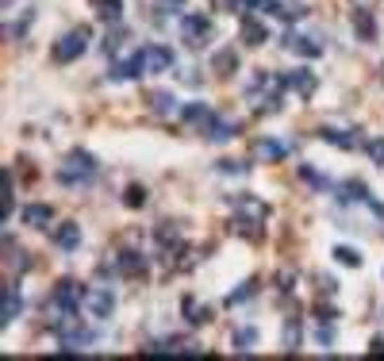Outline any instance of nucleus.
I'll return each instance as SVG.
<instances>
[{
    "label": "nucleus",
    "mask_w": 384,
    "mask_h": 361,
    "mask_svg": "<svg viewBox=\"0 0 384 361\" xmlns=\"http://www.w3.org/2000/svg\"><path fill=\"white\" fill-rule=\"evenodd\" d=\"M334 261H342V265L357 269V265H362V254H357L354 246H334Z\"/></svg>",
    "instance_id": "nucleus-24"
},
{
    "label": "nucleus",
    "mask_w": 384,
    "mask_h": 361,
    "mask_svg": "<svg viewBox=\"0 0 384 361\" xmlns=\"http://www.w3.org/2000/svg\"><path fill=\"white\" fill-rule=\"evenodd\" d=\"M319 138L323 143H331V146H342V150H354V146H362V138H357V131L354 127H323L319 131Z\"/></svg>",
    "instance_id": "nucleus-10"
},
{
    "label": "nucleus",
    "mask_w": 384,
    "mask_h": 361,
    "mask_svg": "<svg viewBox=\"0 0 384 361\" xmlns=\"http://www.w3.org/2000/svg\"><path fill=\"white\" fill-rule=\"evenodd\" d=\"M119 273H131V277H143L146 273V261L138 250H119Z\"/></svg>",
    "instance_id": "nucleus-16"
},
{
    "label": "nucleus",
    "mask_w": 384,
    "mask_h": 361,
    "mask_svg": "<svg viewBox=\"0 0 384 361\" xmlns=\"http://www.w3.org/2000/svg\"><path fill=\"white\" fill-rule=\"evenodd\" d=\"M284 88H292V93H300V96H307L315 88V77L307 70H296V73H289L284 77Z\"/></svg>",
    "instance_id": "nucleus-17"
},
{
    "label": "nucleus",
    "mask_w": 384,
    "mask_h": 361,
    "mask_svg": "<svg viewBox=\"0 0 384 361\" xmlns=\"http://www.w3.org/2000/svg\"><path fill=\"white\" fill-rule=\"evenodd\" d=\"M51 219H54V211L46 204H27L23 208V223L27 227H51Z\"/></svg>",
    "instance_id": "nucleus-13"
},
{
    "label": "nucleus",
    "mask_w": 384,
    "mask_h": 361,
    "mask_svg": "<svg viewBox=\"0 0 384 361\" xmlns=\"http://www.w3.org/2000/svg\"><path fill=\"white\" fill-rule=\"evenodd\" d=\"M265 39H269L265 23H258V20H242V43H246V46H261Z\"/></svg>",
    "instance_id": "nucleus-20"
},
{
    "label": "nucleus",
    "mask_w": 384,
    "mask_h": 361,
    "mask_svg": "<svg viewBox=\"0 0 384 361\" xmlns=\"http://www.w3.org/2000/svg\"><path fill=\"white\" fill-rule=\"evenodd\" d=\"M284 342H289V350H296V342H300V323H296V319L289 323V334H284Z\"/></svg>",
    "instance_id": "nucleus-30"
},
{
    "label": "nucleus",
    "mask_w": 384,
    "mask_h": 361,
    "mask_svg": "<svg viewBox=\"0 0 384 361\" xmlns=\"http://www.w3.org/2000/svg\"><path fill=\"white\" fill-rule=\"evenodd\" d=\"M185 319H189V323H204V319H208V315H204V308H200V303L185 300Z\"/></svg>",
    "instance_id": "nucleus-28"
},
{
    "label": "nucleus",
    "mask_w": 384,
    "mask_h": 361,
    "mask_svg": "<svg viewBox=\"0 0 384 361\" xmlns=\"http://www.w3.org/2000/svg\"><path fill=\"white\" fill-rule=\"evenodd\" d=\"M354 31H357L362 43H373V39H377V20H373L369 8H357L354 12Z\"/></svg>",
    "instance_id": "nucleus-11"
},
{
    "label": "nucleus",
    "mask_w": 384,
    "mask_h": 361,
    "mask_svg": "<svg viewBox=\"0 0 384 361\" xmlns=\"http://www.w3.org/2000/svg\"><path fill=\"white\" fill-rule=\"evenodd\" d=\"M300 177H304L307 185H319V188H326V177H323V173H315V169H307V166L300 169Z\"/></svg>",
    "instance_id": "nucleus-29"
},
{
    "label": "nucleus",
    "mask_w": 384,
    "mask_h": 361,
    "mask_svg": "<svg viewBox=\"0 0 384 361\" xmlns=\"http://www.w3.org/2000/svg\"><path fill=\"white\" fill-rule=\"evenodd\" d=\"M62 346H65V350H85V346H93V331L65 327V331H62Z\"/></svg>",
    "instance_id": "nucleus-14"
},
{
    "label": "nucleus",
    "mask_w": 384,
    "mask_h": 361,
    "mask_svg": "<svg viewBox=\"0 0 384 361\" xmlns=\"http://www.w3.org/2000/svg\"><path fill=\"white\" fill-rule=\"evenodd\" d=\"M181 35H185V43H189V46H208L211 20H208V15H200V12L185 15V20H181Z\"/></svg>",
    "instance_id": "nucleus-4"
},
{
    "label": "nucleus",
    "mask_w": 384,
    "mask_h": 361,
    "mask_svg": "<svg viewBox=\"0 0 384 361\" xmlns=\"http://www.w3.org/2000/svg\"><path fill=\"white\" fill-rule=\"evenodd\" d=\"M231 342H234V350H239V354H250V350L258 346V331H254V327H239Z\"/></svg>",
    "instance_id": "nucleus-23"
},
{
    "label": "nucleus",
    "mask_w": 384,
    "mask_h": 361,
    "mask_svg": "<svg viewBox=\"0 0 384 361\" xmlns=\"http://www.w3.org/2000/svg\"><path fill=\"white\" fill-rule=\"evenodd\" d=\"M8 4H12V0H4V8H8Z\"/></svg>",
    "instance_id": "nucleus-33"
},
{
    "label": "nucleus",
    "mask_w": 384,
    "mask_h": 361,
    "mask_svg": "<svg viewBox=\"0 0 384 361\" xmlns=\"http://www.w3.org/2000/svg\"><path fill=\"white\" fill-rule=\"evenodd\" d=\"M85 46H88V31L85 27L65 31L58 43H54V62H77L81 54H85Z\"/></svg>",
    "instance_id": "nucleus-3"
},
{
    "label": "nucleus",
    "mask_w": 384,
    "mask_h": 361,
    "mask_svg": "<svg viewBox=\"0 0 384 361\" xmlns=\"http://www.w3.org/2000/svg\"><path fill=\"white\" fill-rule=\"evenodd\" d=\"M124 204H127V208H143V204H146V196H143V188H127V192H124Z\"/></svg>",
    "instance_id": "nucleus-27"
},
{
    "label": "nucleus",
    "mask_w": 384,
    "mask_h": 361,
    "mask_svg": "<svg viewBox=\"0 0 384 361\" xmlns=\"http://www.w3.org/2000/svg\"><path fill=\"white\" fill-rule=\"evenodd\" d=\"M96 173H100V162L93 158V154L88 150H73L69 158L62 162V169H58V180L62 185H88V180H93Z\"/></svg>",
    "instance_id": "nucleus-2"
},
{
    "label": "nucleus",
    "mask_w": 384,
    "mask_h": 361,
    "mask_svg": "<svg viewBox=\"0 0 384 361\" xmlns=\"http://www.w3.org/2000/svg\"><path fill=\"white\" fill-rule=\"evenodd\" d=\"M93 4H96V15H100L104 23L124 20V0H93Z\"/></svg>",
    "instance_id": "nucleus-19"
},
{
    "label": "nucleus",
    "mask_w": 384,
    "mask_h": 361,
    "mask_svg": "<svg viewBox=\"0 0 384 361\" xmlns=\"http://www.w3.org/2000/svg\"><path fill=\"white\" fill-rule=\"evenodd\" d=\"M281 43H284V51L300 54V58H319V54H323V46L315 43L312 35H300V31H289V35H284Z\"/></svg>",
    "instance_id": "nucleus-6"
},
{
    "label": "nucleus",
    "mask_w": 384,
    "mask_h": 361,
    "mask_svg": "<svg viewBox=\"0 0 384 361\" xmlns=\"http://www.w3.org/2000/svg\"><path fill=\"white\" fill-rule=\"evenodd\" d=\"M20 319V292L15 289H4V296H0V323H15Z\"/></svg>",
    "instance_id": "nucleus-12"
},
{
    "label": "nucleus",
    "mask_w": 384,
    "mask_h": 361,
    "mask_svg": "<svg viewBox=\"0 0 384 361\" xmlns=\"http://www.w3.org/2000/svg\"><path fill=\"white\" fill-rule=\"evenodd\" d=\"M143 70L146 73H166V70H173V51L169 46H161V43H150V46H143Z\"/></svg>",
    "instance_id": "nucleus-5"
},
{
    "label": "nucleus",
    "mask_w": 384,
    "mask_h": 361,
    "mask_svg": "<svg viewBox=\"0 0 384 361\" xmlns=\"http://www.w3.org/2000/svg\"><path fill=\"white\" fill-rule=\"evenodd\" d=\"M185 119H189V127L192 131H204V135H208L211 127H216V112L208 108V104H189V108H185Z\"/></svg>",
    "instance_id": "nucleus-9"
},
{
    "label": "nucleus",
    "mask_w": 384,
    "mask_h": 361,
    "mask_svg": "<svg viewBox=\"0 0 384 361\" xmlns=\"http://www.w3.org/2000/svg\"><path fill=\"white\" fill-rule=\"evenodd\" d=\"M85 303H88V315H93V319H112V311H116V296H112V289L88 292Z\"/></svg>",
    "instance_id": "nucleus-7"
},
{
    "label": "nucleus",
    "mask_w": 384,
    "mask_h": 361,
    "mask_svg": "<svg viewBox=\"0 0 384 361\" xmlns=\"http://www.w3.org/2000/svg\"><path fill=\"white\" fill-rule=\"evenodd\" d=\"M231 135H234V123H216V127L208 131L211 143H223V138H231Z\"/></svg>",
    "instance_id": "nucleus-26"
},
{
    "label": "nucleus",
    "mask_w": 384,
    "mask_h": 361,
    "mask_svg": "<svg viewBox=\"0 0 384 361\" xmlns=\"http://www.w3.org/2000/svg\"><path fill=\"white\" fill-rule=\"evenodd\" d=\"M88 292L81 289L77 281H69V277H62L58 284H54L51 300H46V323L54 327V331H65V327H73V315H77L81 300H85Z\"/></svg>",
    "instance_id": "nucleus-1"
},
{
    "label": "nucleus",
    "mask_w": 384,
    "mask_h": 361,
    "mask_svg": "<svg viewBox=\"0 0 384 361\" xmlns=\"http://www.w3.org/2000/svg\"><path fill=\"white\" fill-rule=\"evenodd\" d=\"M234 65H239V54H234V51H219L216 58H211V70H216L219 77H231Z\"/></svg>",
    "instance_id": "nucleus-22"
},
{
    "label": "nucleus",
    "mask_w": 384,
    "mask_h": 361,
    "mask_svg": "<svg viewBox=\"0 0 384 361\" xmlns=\"http://www.w3.org/2000/svg\"><path fill=\"white\" fill-rule=\"evenodd\" d=\"M254 154L258 158H284V154H289V143H277V138H258L254 143Z\"/></svg>",
    "instance_id": "nucleus-18"
},
{
    "label": "nucleus",
    "mask_w": 384,
    "mask_h": 361,
    "mask_svg": "<svg viewBox=\"0 0 384 361\" xmlns=\"http://www.w3.org/2000/svg\"><path fill=\"white\" fill-rule=\"evenodd\" d=\"M150 108L158 112V116L169 119V116H177V96H173V93H154V96H150Z\"/></svg>",
    "instance_id": "nucleus-21"
},
{
    "label": "nucleus",
    "mask_w": 384,
    "mask_h": 361,
    "mask_svg": "<svg viewBox=\"0 0 384 361\" xmlns=\"http://www.w3.org/2000/svg\"><path fill=\"white\" fill-rule=\"evenodd\" d=\"M342 200H369V196H365V185H362V180H350V185H342Z\"/></svg>",
    "instance_id": "nucleus-25"
},
{
    "label": "nucleus",
    "mask_w": 384,
    "mask_h": 361,
    "mask_svg": "<svg viewBox=\"0 0 384 361\" xmlns=\"http://www.w3.org/2000/svg\"><path fill=\"white\" fill-rule=\"evenodd\" d=\"M143 54H131V58H119L116 65H112V73H108V77L112 81H138V77H143Z\"/></svg>",
    "instance_id": "nucleus-8"
},
{
    "label": "nucleus",
    "mask_w": 384,
    "mask_h": 361,
    "mask_svg": "<svg viewBox=\"0 0 384 361\" xmlns=\"http://www.w3.org/2000/svg\"><path fill=\"white\" fill-rule=\"evenodd\" d=\"M369 154H373V162H377V166H384V138L369 143Z\"/></svg>",
    "instance_id": "nucleus-32"
},
{
    "label": "nucleus",
    "mask_w": 384,
    "mask_h": 361,
    "mask_svg": "<svg viewBox=\"0 0 384 361\" xmlns=\"http://www.w3.org/2000/svg\"><path fill=\"white\" fill-rule=\"evenodd\" d=\"M54 242H58V250H77L81 246V227L77 223H62L58 231H54Z\"/></svg>",
    "instance_id": "nucleus-15"
},
{
    "label": "nucleus",
    "mask_w": 384,
    "mask_h": 361,
    "mask_svg": "<svg viewBox=\"0 0 384 361\" xmlns=\"http://www.w3.org/2000/svg\"><path fill=\"white\" fill-rule=\"evenodd\" d=\"M250 166H242V162H219V173H246Z\"/></svg>",
    "instance_id": "nucleus-31"
}]
</instances>
